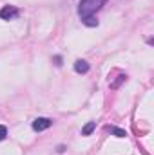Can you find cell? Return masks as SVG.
Instances as JSON below:
<instances>
[{
    "label": "cell",
    "instance_id": "6da1fadb",
    "mask_svg": "<svg viewBox=\"0 0 154 155\" xmlns=\"http://www.w3.org/2000/svg\"><path fill=\"white\" fill-rule=\"evenodd\" d=\"M107 0H80V4H78V15H80V18L93 16L98 9H102V5Z\"/></svg>",
    "mask_w": 154,
    "mask_h": 155
},
{
    "label": "cell",
    "instance_id": "7a4b0ae2",
    "mask_svg": "<svg viewBox=\"0 0 154 155\" xmlns=\"http://www.w3.org/2000/svg\"><path fill=\"white\" fill-rule=\"evenodd\" d=\"M16 16H18V9L15 5H5L0 9V18L4 20H15Z\"/></svg>",
    "mask_w": 154,
    "mask_h": 155
},
{
    "label": "cell",
    "instance_id": "3957f363",
    "mask_svg": "<svg viewBox=\"0 0 154 155\" xmlns=\"http://www.w3.org/2000/svg\"><path fill=\"white\" fill-rule=\"evenodd\" d=\"M51 124H53L51 119H47V117H38V119L33 121V130H35V132H42V130H47Z\"/></svg>",
    "mask_w": 154,
    "mask_h": 155
},
{
    "label": "cell",
    "instance_id": "277c9868",
    "mask_svg": "<svg viewBox=\"0 0 154 155\" xmlns=\"http://www.w3.org/2000/svg\"><path fill=\"white\" fill-rule=\"evenodd\" d=\"M75 71H76L78 74L89 72V63H87L85 60H76V61H75Z\"/></svg>",
    "mask_w": 154,
    "mask_h": 155
},
{
    "label": "cell",
    "instance_id": "5b68a950",
    "mask_svg": "<svg viewBox=\"0 0 154 155\" xmlns=\"http://www.w3.org/2000/svg\"><path fill=\"white\" fill-rule=\"evenodd\" d=\"M94 128H96V123H94V121H89V123L82 128V135H91Z\"/></svg>",
    "mask_w": 154,
    "mask_h": 155
},
{
    "label": "cell",
    "instance_id": "8992f818",
    "mask_svg": "<svg viewBox=\"0 0 154 155\" xmlns=\"http://www.w3.org/2000/svg\"><path fill=\"white\" fill-rule=\"evenodd\" d=\"M105 132H111V134H114L116 137H125V135H127L123 130H120V128H116V126H105Z\"/></svg>",
    "mask_w": 154,
    "mask_h": 155
},
{
    "label": "cell",
    "instance_id": "52a82bcc",
    "mask_svg": "<svg viewBox=\"0 0 154 155\" xmlns=\"http://www.w3.org/2000/svg\"><path fill=\"white\" fill-rule=\"evenodd\" d=\"M82 22H83L85 25H89V27H96V25H98V20H96L94 16H85V18H82Z\"/></svg>",
    "mask_w": 154,
    "mask_h": 155
},
{
    "label": "cell",
    "instance_id": "ba28073f",
    "mask_svg": "<svg viewBox=\"0 0 154 155\" xmlns=\"http://www.w3.org/2000/svg\"><path fill=\"white\" fill-rule=\"evenodd\" d=\"M5 135H7V128L0 124V141H4V139H5Z\"/></svg>",
    "mask_w": 154,
    "mask_h": 155
},
{
    "label": "cell",
    "instance_id": "9c48e42d",
    "mask_svg": "<svg viewBox=\"0 0 154 155\" xmlns=\"http://www.w3.org/2000/svg\"><path fill=\"white\" fill-rule=\"evenodd\" d=\"M123 79H125V76H123V74H121V76H118V81H116V83H113L111 87H113V88H116V87H118V85H120V83H121Z\"/></svg>",
    "mask_w": 154,
    "mask_h": 155
},
{
    "label": "cell",
    "instance_id": "30bf717a",
    "mask_svg": "<svg viewBox=\"0 0 154 155\" xmlns=\"http://www.w3.org/2000/svg\"><path fill=\"white\" fill-rule=\"evenodd\" d=\"M54 63L60 67V65H62V58H60V56H54Z\"/></svg>",
    "mask_w": 154,
    "mask_h": 155
}]
</instances>
